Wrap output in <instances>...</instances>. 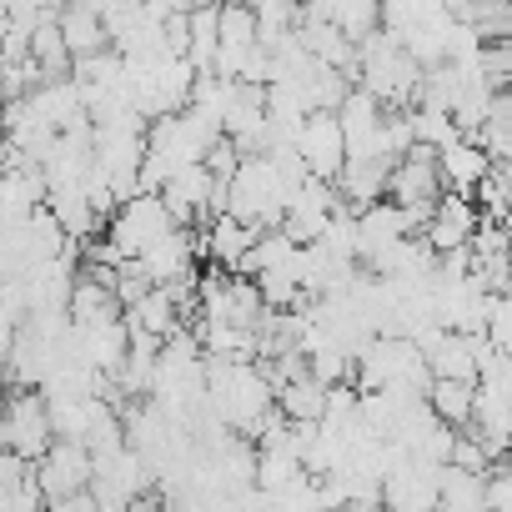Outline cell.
<instances>
[{
    "mask_svg": "<svg viewBox=\"0 0 512 512\" xmlns=\"http://www.w3.org/2000/svg\"><path fill=\"white\" fill-rule=\"evenodd\" d=\"M51 417H46V392L41 387H11L6 382V412H0V447L21 452L36 462L51 447Z\"/></svg>",
    "mask_w": 512,
    "mask_h": 512,
    "instance_id": "1",
    "label": "cell"
},
{
    "mask_svg": "<svg viewBox=\"0 0 512 512\" xmlns=\"http://www.w3.org/2000/svg\"><path fill=\"white\" fill-rule=\"evenodd\" d=\"M111 246L121 251V256H141L151 241H161L176 221L166 216V206H161V196L156 191H136V196H126L111 216Z\"/></svg>",
    "mask_w": 512,
    "mask_h": 512,
    "instance_id": "2",
    "label": "cell"
},
{
    "mask_svg": "<svg viewBox=\"0 0 512 512\" xmlns=\"http://www.w3.org/2000/svg\"><path fill=\"white\" fill-rule=\"evenodd\" d=\"M292 146H297V156L307 161L312 176L337 181V171H342V161H347V141H342L337 111H307L302 126H297V136H292Z\"/></svg>",
    "mask_w": 512,
    "mask_h": 512,
    "instance_id": "3",
    "label": "cell"
},
{
    "mask_svg": "<svg viewBox=\"0 0 512 512\" xmlns=\"http://www.w3.org/2000/svg\"><path fill=\"white\" fill-rule=\"evenodd\" d=\"M36 477H41V497L56 502L76 487L91 482V447L76 437H51V447L36 457Z\"/></svg>",
    "mask_w": 512,
    "mask_h": 512,
    "instance_id": "4",
    "label": "cell"
},
{
    "mask_svg": "<svg viewBox=\"0 0 512 512\" xmlns=\"http://www.w3.org/2000/svg\"><path fill=\"white\" fill-rule=\"evenodd\" d=\"M56 26H61V36H66L71 61H76V56H91V51H101V46H111V41H106V21H101V11L86 6V0H61Z\"/></svg>",
    "mask_w": 512,
    "mask_h": 512,
    "instance_id": "5",
    "label": "cell"
},
{
    "mask_svg": "<svg viewBox=\"0 0 512 512\" xmlns=\"http://www.w3.org/2000/svg\"><path fill=\"white\" fill-rule=\"evenodd\" d=\"M256 241V226H246L241 216H231V211H221V216H211L206 221V262H216V267H236V256L246 251Z\"/></svg>",
    "mask_w": 512,
    "mask_h": 512,
    "instance_id": "6",
    "label": "cell"
},
{
    "mask_svg": "<svg viewBox=\"0 0 512 512\" xmlns=\"http://www.w3.org/2000/svg\"><path fill=\"white\" fill-rule=\"evenodd\" d=\"M487 171V151L477 146V141H447L442 151H437V176H442V186L447 191H472V181Z\"/></svg>",
    "mask_w": 512,
    "mask_h": 512,
    "instance_id": "7",
    "label": "cell"
},
{
    "mask_svg": "<svg viewBox=\"0 0 512 512\" xmlns=\"http://www.w3.org/2000/svg\"><path fill=\"white\" fill-rule=\"evenodd\" d=\"M121 317H126L131 327H146L151 337H166V332L181 327V312H176V302H171L166 287H146V297L131 302V307H121Z\"/></svg>",
    "mask_w": 512,
    "mask_h": 512,
    "instance_id": "8",
    "label": "cell"
},
{
    "mask_svg": "<svg viewBox=\"0 0 512 512\" xmlns=\"http://www.w3.org/2000/svg\"><path fill=\"white\" fill-rule=\"evenodd\" d=\"M472 392H477V382H457V377H432L427 382V407L447 422V427H467V417H472Z\"/></svg>",
    "mask_w": 512,
    "mask_h": 512,
    "instance_id": "9",
    "label": "cell"
},
{
    "mask_svg": "<svg viewBox=\"0 0 512 512\" xmlns=\"http://www.w3.org/2000/svg\"><path fill=\"white\" fill-rule=\"evenodd\" d=\"M437 507L447 512H482V472H462L452 462L437 467Z\"/></svg>",
    "mask_w": 512,
    "mask_h": 512,
    "instance_id": "10",
    "label": "cell"
},
{
    "mask_svg": "<svg viewBox=\"0 0 512 512\" xmlns=\"http://www.w3.org/2000/svg\"><path fill=\"white\" fill-rule=\"evenodd\" d=\"M327 6H332V26H342L352 41L382 26V0H327Z\"/></svg>",
    "mask_w": 512,
    "mask_h": 512,
    "instance_id": "11",
    "label": "cell"
},
{
    "mask_svg": "<svg viewBox=\"0 0 512 512\" xmlns=\"http://www.w3.org/2000/svg\"><path fill=\"white\" fill-rule=\"evenodd\" d=\"M201 166H206L216 181H231V171L241 166V151L231 146V136H226V131H221V136H216V141L201 151Z\"/></svg>",
    "mask_w": 512,
    "mask_h": 512,
    "instance_id": "12",
    "label": "cell"
},
{
    "mask_svg": "<svg viewBox=\"0 0 512 512\" xmlns=\"http://www.w3.org/2000/svg\"><path fill=\"white\" fill-rule=\"evenodd\" d=\"M0 387H6V352H0Z\"/></svg>",
    "mask_w": 512,
    "mask_h": 512,
    "instance_id": "13",
    "label": "cell"
}]
</instances>
